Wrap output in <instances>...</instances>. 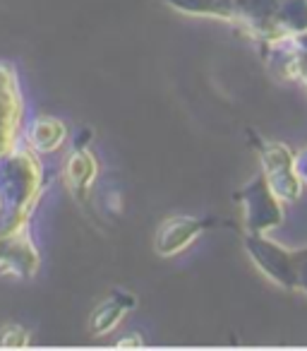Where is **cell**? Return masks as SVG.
<instances>
[{
	"instance_id": "6da1fadb",
	"label": "cell",
	"mask_w": 307,
	"mask_h": 351,
	"mask_svg": "<svg viewBox=\"0 0 307 351\" xmlns=\"http://www.w3.org/2000/svg\"><path fill=\"white\" fill-rule=\"evenodd\" d=\"M44 164L29 145L17 147L0 159V231L29 226L44 197Z\"/></svg>"
},
{
	"instance_id": "7a4b0ae2",
	"label": "cell",
	"mask_w": 307,
	"mask_h": 351,
	"mask_svg": "<svg viewBox=\"0 0 307 351\" xmlns=\"http://www.w3.org/2000/svg\"><path fill=\"white\" fill-rule=\"evenodd\" d=\"M278 8L281 0H214V20L233 22L254 39L276 44L286 39L278 27Z\"/></svg>"
},
{
	"instance_id": "3957f363",
	"label": "cell",
	"mask_w": 307,
	"mask_h": 351,
	"mask_svg": "<svg viewBox=\"0 0 307 351\" xmlns=\"http://www.w3.org/2000/svg\"><path fill=\"white\" fill-rule=\"evenodd\" d=\"M245 253L254 263V267L271 279L276 287L281 289H297L300 287V269H297L293 255L267 234H245Z\"/></svg>"
},
{
	"instance_id": "277c9868",
	"label": "cell",
	"mask_w": 307,
	"mask_h": 351,
	"mask_svg": "<svg viewBox=\"0 0 307 351\" xmlns=\"http://www.w3.org/2000/svg\"><path fill=\"white\" fill-rule=\"evenodd\" d=\"M259 164L269 188L283 205H293L302 195V178L295 171V154L283 142H267L259 149Z\"/></svg>"
},
{
	"instance_id": "5b68a950",
	"label": "cell",
	"mask_w": 307,
	"mask_h": 351,
	"mask_svg": "<svg viewBox=\"0 0 307 351\" xmlns=\"http://www.w3.org/2000/svg\"><path fill=\"white\" fill-rule=\"evenodd\" d=\"M243 221L248 234H269L283 221V202L269 188L264 173L254 176L252 181L240 191Z\"/></svg>"
},
{
	"instance_id": "8992f818",
	"label": "cell",
	"mask_w": 307,
	"mask_h": 351,
	"mask_svg": "<svg viewBox=\"0 0 307 351\" xmlns=\"http://www.w3.org/2000/svg\"><path fill=\"white\" fill-rule=\"evenodd\" d=\"M25 123V97L15 68L0 63V159L20 147Z\"/></svg>"
},
{
	"instance_id": "52a82bcc",
	"label": "cell",
	"mask_w": 307,
	"mask_h": 351,
	"mask_svg": "<svg viewBox=\"0 0 307 351\" xmlns=\"http://www.w3.org/2000/svg\"><path fill=\"white\" fill-rule=\"evenodd\" d=\"M41 267V255L31 229L0 231V274L15 279H31Z\"/></svg>"
},
{
	"instance_id": "ba28073f",
	"label": "cell",
	"mask_w": 307,
	"mask_h": 351,
	"mask_svg": "<svg viewBox=\"0 0 307 351\" xmlns=\"http://www.w3.org/2000/svg\"><path fill=\"white\" fill-rule=\"evenodd\" d=\"M204 231V221L197 217L187 215H176L168 217L159 224L157 236H154V250L161 258H173L181 255L183 250H187Z\"/></svg>"
},
{
	"instance_id": "9c48e42d",
	"label": "cell",
	"mask_w": 307,
	"mask_h": 351,
	"mask_svg": "<svg viewBox=\"0 0 307 351\" xmlns=\"http://www.w3.org/2000/svg\"><path fill=\"white\" fill-rule=\"evenodd\" d=\"M96 176H98V161L87 147H77V149H72L65 156L63 181H65V186H68L70 195L77 202L87 205Z\"/></svg>"
},
{
	"instance_id": "30bf717a",
	"label": "cell",
	"mask_w": 307,
	"mask_h": 351,
	"mask_svg": "<svg viewBox=\"0 0 307 351\" xmlns=\"http://www.w3.org/2000/svg\"><path fill=\"white\" fill-rule=\"evenodd\" d=\"M137 298L127 291H113L108 298H103L96 308H94L92 317H89V330L94 337H106L116 330L122 322V317L130 311H135Z\"/></svg>"
},
{
	"instance_id": "8fae6325",
	"label": "cell",
	"mask_w": 307,
	"mask_h": 351,
	"mask_svg": "<svg viewBox=\"0 0 307 351\" xmlns=\"http://www.w3.org/2000/svg\"><path fill=\"white\" fill-rule=\"evenodd\" d=\"M68 142V125L53 116H39L27 128V145L36 154H53Z\"/></svg>"
},
{
	"instance_id": "7c38bea8",
	"label": "cell",
	"mask_w": 307,
	"mask_h": 351,
	"mask_svg": "<svg viewBox=\"0 0 307 351\" xmlns=\"http://www.w3.org/2000/svg\"><path fill=\"white\" fill-rule=\"evenodd\" d=\"M269 46H276V49L283 51L281 73L307 87V34L291 36V39L276 41V44H269Z\"/></svg>"
},
{
	"instance_id": "4fadbf2b",
	"label": "cell",
	"mask_w": 307,
	"mask_h": 351,
	"mask_svg": "<svg viewBox=\"0 0 307 351\" xmlns=\"http://www.w3.org/2000/svg\"><path fill=\"white\" fill-rule=\"evenodd\" d=\"M29 330L17 322H8L3 330H0V346L3 349H25L29 346Z\"/></svg>"
},
{
	"instance_id": "5bb4252c",
	"label": "cell",
	"mask_w": 307,
	"mask_h": 351,
	"mask_svg": "<svg viewBox=\"0 0 307 351\" xmlns=\"http://www.w3.org/2000/svg\"><path fill=\"white\" fill-rule=\"evenodd\" d=\"M116 346L118 349H142V346H144V339H142L139 335H127V337H122Z\"/></svg>"
},
{
	"instance_id": "9a60e30c",
	"label": "cell",
	"mask_w": 307,
	"mask_h": 351,
	"mask_svg": "<svg viewBox=\"0 0 307 351\" xmlns=\"http://www.w3.org/2000/svg\"><path fill=\"white\" fill-rule=\"evenodd\" d=\"M295 171H297V176H300L302 181L307 183V147L295 154Z\"/></svg>"
},
{
	"instance_id": "2e32d148",
	"label": "cell",
	"mask_w": 307,
	"mask_h": 351,
	"mask_svg": "<svg viewBox=\"0 0 307 351\" xmlns=\"http://www.w3.org/2000/svg\"><path fill=\"white\" fill-rule=\"evenodd\" d=\"M300 289H305L307 291V267L300 269Z\"/></svg>"
}]
</instances>
